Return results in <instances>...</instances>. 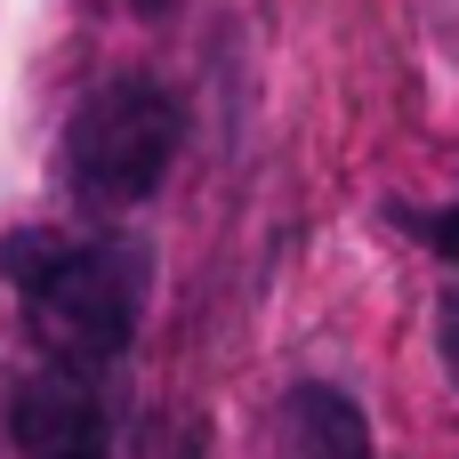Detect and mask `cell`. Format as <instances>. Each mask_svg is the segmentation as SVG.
I'll return each mask as SVG.
<instances>
[{
	"instance_id": "3",
	"label": "cell",
	"mask_w": 459,
	"mask_h": 459,
	"mask_svg": "<svg viewBox=\"0 0 459 459\" xmlns=\"http://www.w3.org/2000/svg\"><path fill=\"white\" fill-rule=\"evenodd\" d=\"M8 428H16L24 459H113V411H105L97 379L73 363L32 371L8 403Z\"/></svg>"
},
{
	"instance_id": "1",
	"label": "cell",
	"mask_w": 459,
	"mask_h": 459,
	"mask_svg": "<svg viewBox=\"0 0 459 459\" xmlns=\"http://www.w3.org/2000/svg\"><path fill=\"white\" fill-rule=\"evenodd\" d=\"M8 282L24 299L32 339L73 363L97 371L137 339V299H145V266L121 242H81V234H16L8 242Z\"/></svg>"
},
{
	"instance_id": "2",
	"label": "cell",
	"mask_w": 459,
	"mask_h": 459,
	"mask_svg": "<svg viewBox=\"0 0 459 459\" xmlns=\"http://www.w3.org/2000/svg\"><path fill=\"white\" fill-rule=\"evenodd\" d=\"M178 137H186V121H178V97L161 81H113L73 113L65 178H73V194L89 210H137L169 178Z\"/></svg>"
},
{
	"instance_id": "4",
	"label": "cell",
	"mask_w": 459,
	"mask_h": 459,
	"mask_svg": "<svg viewBox=\"0 0 459 459\" xmlns=\"http://www.w3.org/2000/svg\"><path fill=\"white\" fill-rule=\"evenodd\" d=\"M290 428H299V444H307L315 459H363L371 452L363 411H355L347 395H331V387H307V395L290 403Z\"/></svg>"
},
{
	"instance_id": "6",
	"label": "cell",
	"mask_w": 459,
	"mask_h": 459,
	"mask_svg": "<svg viewBox=\"0 0 459 459\" xmlns=\"http://www.w3.org/2000/svg\"><path fill=\"white\" fill-rule=\"evenodd\" d=\"M444 363H452V379H459V307L444 315Z\"/></svg>"
},
{
	"instance_id": "5",
	"label": "cell",
	"mask_w": 459,
	"mask_h": 459,
	"mask_svg": "<svg viewBox=\"0 0 459 459\" xmlns=\"http://www.w3.org/2000/svg\"><path fill=\"white\" fill-rule=\"evenodd\" d=\"M428 242H436V250H444V258L459 266V210H444V218H428Z\"/></svg>"
},
{
	"instance_id": "7",
	"label": "cell",
	"mask_w": 459,
	"mask_h": 459,
	"mask_svg": "<svg viewBox=\"0 0 459 459\" xmlns=\"http://www.w3.org/2000/svg\"><path fill=\"white\" fill-rule=\"evenodd\" d=\"M129 8H145V16H161V8H169V0H129Z\"/></svg>"
}]
</instances>
